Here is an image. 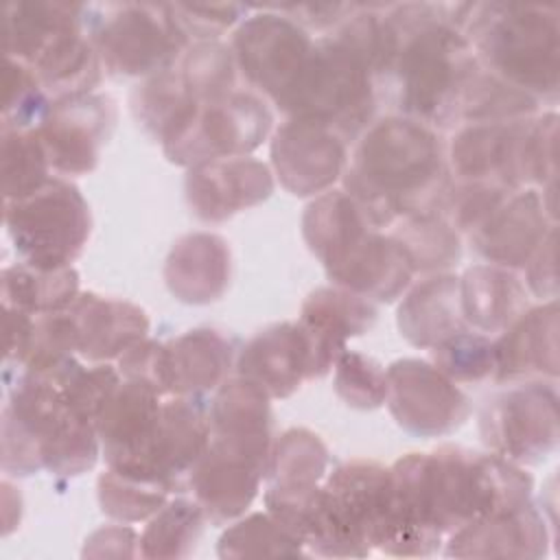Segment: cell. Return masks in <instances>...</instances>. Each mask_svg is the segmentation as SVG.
<instances>
[{"label":"cell","mask_w":560,"mask_h":560,"mask_svg":"<svg viewBox=\"0 0 560 560\" xmlns=\"http://www.w3.org/2000/svg\"><path fill=\"white\" fill-rule=\"evenodd\" d=\"M346 188L372 225L427 212L446 192L435 136L413 120L378 122L357 149Z\"/></svg>","instance_id":"cell-1"},{"label":"cell","mask_w":560,"mask_h":560,"mask_svg":"<svg viewBox=\"0 0 560 560\" xmlns=\"http://www.w3.org/2000/svg\"><path fill=\"white\" fill-rule=\"evenodd\" d=\"M381 57V26L357 18L337 37L311 48L295 83L276 103L293 116L354 136L372 116V70Z\"/></svg>","instance_id":"cell-2"},{"label":"cell","mask_w":560,"mask_h":560,"mask_svg":"<svg viewBox=\"0 0 560 560\" xmlns=\"http://www.w3.org/2000/svg\"><path fill=\"white\" fill-rule=\"evenodd\" d=\"M383 68L396 70L400 109L429 122H446L455 114L475 74L468 42L422 13L416 22L402 18V28L396 22L381 26L376 72Z\"/></svg>","instance_id":"cell-3"},{"label":"cell","mask_w":560,"mask_h":560,"mask_svg":"<svg viewBox=\"0 0 560 560\" xmlns=\"http://www.w3.org/2000/svg\"><path fill=\"white\" fill-rule=\"evenodd\" d=\"M94 422L83 418L52 381L26 372L4 409V470L79 475L96 459Z\"/></svg>","instance_id":"cell-4"},{"label":"cell","mask_w":560,"mask_h":560,"mask_svg":"<svg viewBox=\"0 0 560 560\" xmlns=\"http://www.w3.org/2000/svg\"><path fill=\"white\" fill-rule=\"evenodd\" d=\"M4 208L15 249L37 269L68 267L90 234L88 206L63 179H48L39 190L7 201Z\"/></svg>","instance_id":"cell-5"},{"label":"cell","mask_w":560,"mask_h":560,"mask_svg":"<svg viewBox=\"0 0 560 560\" xmlns=\"http://www.w3.org/2000/svg\"><path fill=\"white\" fill-rule=\"evenodd\" d=\"M271 116L249 94H228L195 105L164 138L173 162L206 164L223 155L252 151L269 129Z\"/></svg>","instance_id":"cell-6"},{"label":"cell","mask_w":560,"mask_h":560,"mask_svg":"<svg viewBox=\"0 0 560 560\" xmlns=\"http://www.w3.org/2000/svg\"><path fill=\"white\" fill-rule=\"evenodd\" d=\"M479 26L483 55L514 88L523 92H556V18L534 15L532 9L523 7H508L503 18L481 20Z\"/></svg>","instance_id":"cell-7"},{"label":"cell","mask_w":560,"mask_h":560,"mask_svg":"<svg viewBox=\"0 0 560 560\" xmlns=\"http://www.w3.org/2000/svg\"><path fill=\"white\" fill-rule=\"evenodd\" d=\"M335 352L306 326L282 324L260 332L241 357L243 378L271 396H287L306 376H322L335 361Z\"/></svg>","instance_id":"cell-8"},{"label":"cell","mask_w":560,"mask_h":560,"mask_svg":"<svg viewBox=\"0 0 560 560\" xmlns=\"http://www.w3.org/2000/svg\"><path fill=\"white\" fill-rule=\"evenodd\" d=\"M109 125L112 107L105 98L85 92L50 103L35 133L50 168L63 175H81L94 168Z\"/></svg>","instance_id":"cell-9"},{"label":"cell","mask_w":560,"mask_h":560,"mask_svg":"<svg viewBox=\"0 0 560 560\" xmlns=\"http://www.w3.org/2000/svg\"><path fill=\"white\" fill-rule=\"evenodd\" d=\"M155 7H127L103 24L96 46L114 72L147 74L166 66L184 46V31L171 15L158 18Z\"/></svg>","instance_id":"cell-10"},{"label":"cell","mask_w":560,"mask_h":560,"mask_svg":"<svg viewBox=\"0 0 560 560\" xmlns=\"http://www.w3.org/2000/svg\"><path fill=\"white\" fill-rule=\"evenodd\" d=\"M234 48L249 81L278 101L295 83L313 46L289 20L258 15L241 26Z\"/></svg>","instance_id":"cell-11"},{"label":"cell","mask_w":560,"mask_h":560,"mask_svg":"<svg viewBox=\"0 0 560 560\" xmlns=\"http://www.w3.org/2000/svg\"><path fill=\"white\" fill-rule=\"evenodd\" d=\"M389 407L396 420L416 433H444L459 427L466 396L435 368L420 361H398L387 372Z\"/></svg>","instance_id":"cell-12"},{"label":"cell","mask_w":560,"mask_h":560,"mask_svg":"<svg viewBox=\"0 0 560 560\" xmlns=\"http://www.w3.org/2000/svg\"><path fill=\"white\" fill-rule=\"evenodd\" d=\"M486 442L503 455L536 459L556 444V398L540 387L510 392L486 409Z\"/></svg>","instance_id":"cell-13"},{"label":"cell","mask_w":560,"mask_h":560,"mask_svg":"<svg viewBox=\"0 0 560 560\" xmlns=\"http://www.w3.org/2000/svg\"><path fill=\"white\" fill-rule=\"evenodd\" d=\"M262 470L256 457L212 440L190 472V486L203 514L223 523L252 503Z\"/></svg>","instance_id":"cell-14"},{"label":"cell","mask_w":560,"mask_h":560,"mask_svg":"<svg viewBox=\"0 0 560 560\" xmlns=\"http://www.w3.org/2000/svg\"><path fill=\"white\" fill-rule=\"evenodd\" d=\"M343 144L315 122L291 120L273 142V164L282 184L293 195H311L326 188L343 166Z\"/></svg>","instance_id":"cell-15"},{"label":"cell","mask_w":560,"mask_h":560,"mask_svg":"<svg viewBox=\"0 0 560 560\" xmlns=\"http://www.w3.org/2000/svg\"><path fill=\"white\" fill-rule=\"evenodd\" d=\"M324 265L335 282L376 300H392L405 289L413 271L394 238L376 236L370 230Z\"/></svg>","instance_id":"cell-16"},{"label":"cell","mask_w":560,"mask_h":560,"mask_svg":"<svg viewBox=\"0 0 560 560\" xmlns=\"http://www.w3.org/2000/svg\"><path fill=\"white\" fill-rule=\"evenodd\" d=\"M188 201L201 219L219 221L243 206L265 199L271 190V177L260 162H206L190 171Z\"/></svg>","instance_id":"cell-17"},{"label":"cell","mask_w":560,"mask_h":560,"mask_svg":"<svg viewBox=\"0 0 560 560\" xmlns=\"http://www.w3.org/2000/svg\"><path fill=\"white\" fill-rule=\"evenodd\" d=\"M77 350L88 359H109L131 348L147 332V317L140 308L101 300L98 295H79L68 308Z\"/></svg>","instance_id":"cell-18"},{"label":"cell","mask_w":560,"mask_h":560,"mask_svg":"<svg viewBox=\"0 0 560 560\" xmlns=\"http://www.w3.org/2000/svg\"><path fill=\"white\" fill-rule=\"evenodd\" d=\"M545 527L525 503L516 510L481 516L455 529L448 542V556H483V558H527L540 556Z\"/></svg>","instance_id":"cell-19"},{"label":"cell","mask_w":560,"mask_h":560,"mask_svg":"<svg viewBox=\"0 0 560 560\" xmlns=\"http://www.w3.org/2000/svg\"><path fill=\"white\" fill-rule=\"evenodd\" d=\"M462 300L457 278H429L400 306L398 324L416 346H438L462 332Z\"/></svg>","instance_id":"cell-20"},{"label":"cell","mask_w":560,"mask_h":560,"mask_svg":"<svg viewBox=\"0 0 560 560\" xmlns=\"http://www.w3.org/2000/svg\"><path fill=\"white\" fill-rule=\"evenodd\" d=\"M232 348L214 330H192L164 346L166 392L195 394L212 389L230 368Z\"/></svg>","instance_id":"cell-21"},{"label":"cell","mask_w":560,"mask_h":560,"mask_svg":"<svg viewBox=\"0 0 560 560\" xmlns=\"http://www.w3.org/2000/svg\"><path fill=\"white\" fill-rule=\"evenodd\" d=\"M540 201L534 192L501 203L479 228V252L501 265H523L536 243L542 238Z\"/></svg>","instance_id":"cell-22"},{"label":"cell","mask_w":560,"mask_h":560,"mask_svg":"<svg viewBox=\"0 0 560 560\" xmlns=\"http://www.w3.org/2000/svg\"><path fill=\"white\" fill-rule=\"evenodd\" d=\"M77 287V273L70 267L37 269L22 262L2 271L4 306L28 315L66 311L79 298Z\"/></svg>","instance_id":"cell-23"},{"label":"cell","mask_w":560,"mask_h":560,"mask_svg":"<svg viewBox=\"0 0 560 560\" xmlns=\"http://www.w3.org/2000/svg\"><path fill=\"white\" fill-rule=\"evenodd\" d=\"M523 298L516 278L490 267L468 269L459 291L464 317L481 330H499L514 322Z\"/></svg>","instance_id":"cell-24"},{"label":"cell","mask_w":560,"mask_h":560,"mask_svg":"<svg viewBox=\"0 0 560 560\" xmlns=\"http://www.w3.org/2000/svg\"><path fill=\"white\" fill-rule=\"evenodd\" d=\"M203 510L199 503L184 499L171 501L158 510L155 518L140 536V553L144 558H179L188 556L201 534Z\"/></svg>","instance_id":"cell-25"},{"label":"cell","mask_w":560,"mask_h":560,"mask_svg":"<svg viewBox=\"0 0 560 560\" xmlns=\"http://www.w3.org/2000/svg\"><path fill=\"white\" fill-rule=\"evenodd\" d=\"M48 158L35 129H2L4 201L22 199L48 182Z\"/></svg>","instance_id":"cell-26"},{"label":"cell","mask_w":560,"mask_h":560,"mask_svg":"<svg viewBox=\"0 0 560 560\" xmlns=\"http://www.w3.org/2000/svg\"><path fill=\"white\" fill-rule=\"evenodd\" d=\"M394 241L402 247L413 269L448 267L459 256L453 230L429 212L407 214L402 225L396 230Z\"/></svg>","instance_id":"cell-27"},{"label":"cell","mask_w":560,"mask_h":560,"mask_svg":"<svg viewBox=\"0 0 560 560\" xmlns=\"http://www.w3.org/2000/svg\"><path fill=\"white\" fill-rule=\"evenodd\" d=\"M302 322L343 343L346 337L361 335L374 322V308L359 295L319 289L306 300Z\"/></svg>","instance_id":"cell-28"},{"label":"cell","mask_w":560,"mask_h":560,"mask_svg":"<svg viewBox=\"0 0 560 560\" xmlns=\"http://www.w3.org/2000/svg\"><path fill=\"white\" fill-rule=\"evenodd\" d=\"M98 490L103 510L120 521L147 518L162 508L166 492H171V488L160 481L140 479L114 468L101 477Z\"/></svg>","instance_id":"cell-29"},{"label":"cell","mask_w":560,"mask_h":560,"mask_svg":"<svg viewBox=\"0 0 560 560\" xmlns=\"http://www.w3.org/2000/svg\"><path fill=\"white\" fill-rule=\"evenodd\" d=\"M326 466V448L317 435L308 431H289L282 435L276 453L271 472L273 486L282 488H313Z\"/></svg>","instance_id":"cell-30"},{"label":"cell","mask_w":560,"mask_h":560,"mask_svg":"<svg viewBox=\"0 0 560 560\" xmlns=\"http://www.w3.org/2000/svg\"><path fill=\"white\" fill-rule=\"evenodd\" d=\"M4 88L7 90L2 107V129H35L50 107L46 103V92L37 81L35 72L26 63L7 57Z\"/></svg>","instance_id":"cell-31"},{"label":"cell","mask_w":560,"mask_h":560,"mask_svg":"<svg viewBox=\"0 0 560 560\" xmlns=\"http://www.w3.org/2000/svg\"><path fill=\"white\" fill-rule=\"evenodd\" d=\"M302 545L289 532H284L271 516L254 514L234 527H230L221 542V556H293L300 553Z\"/></svg>","instance_id":"cell-32"},{"label":"cell","mask_w":560,"mask_h":560,"mask_svg":"<svg viewBox=\"0 0 560 560\" xmlns=\"http://www.w3.org/2000/svg\"><path fill=\"white\" fill-rule=\"evenodd\" d=\"M438 365L457 381H481L494 372V346L479 335H466L464 330L433 346Z\"/></svg>","instance_id":"cell-33"},{"label":"cell","mask_w":560,"mask_h":560,"mask_svg":"<svg viewBox=\"0 0 560 560\" xmlns=\"http://www.w3.org/2000/svg\"><path fill=\"white\" fill-rule=\"evenodd\" d=\"M335 385L348 405L361 409L376 407L387 396V374L378 363L354 352H341Z\"/></svg>","instance_id":"cell-34"}]
</instances>
